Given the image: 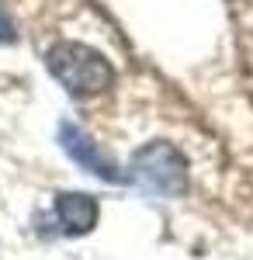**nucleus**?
I'll list each match as a JSON object with an SVG mask.
<instances>
[{
    "label": "nucleus",
    "instance_id": "obj_5",
    "mask_svg": "<svg viewBox=\"0 0 253 260\" xmlns=\"http://www.w3.org/2000/svg\"><path fill=\"white\" fill-rule=\"evenodd\" d=\"M14 39H18V35H14V24H11V18H7V11L0 7V45H11Z\"/></svg>",
    "mask_w": 253,
    "mask_h": 260
},
{
    "label": "nucleus",
    "instance_id": "obj_4",
    "mask_svg": "<svg viewBox=\"0 0 253 260\" xmlns=\"http://www.w3.org/2000/svg\"><path fill=\"white\" fill-rule=\"evenodd\" d=\"M101 219V205L87 191H62L56 198V222L62 225L66 236H83L90 233Z\"/></svg>",
    "mask_w": 253,
    "mask_h": 260
},
{
    "label": "nucleus",
    "instance_id": "obj_3",
    "mask_svg": "<svg viewBox=\"0 0 253 260\" xmlns=\"http://www.w3.org/2000/svg\"><path fill=\"white\" fill-rule=\"evenodd\" d=\"M59 146L66 149V156L73 163H80L83 170H90L94 177H101V180H125L121 174H118V167H115V160L101 149L98 142L90 139L80 125H73V121H62L59 125Z\"/></svg>",
    "mask_w": 253,
    "mask_h": 260
},
{
    "label": "nucleus",
    "instance_id": "obj_2",
    "mask_svg": "<svg viewBox=\"0 0 253 260\" xmlns=\"http://www.w3.org/2000/svg\"><path fill=\"white\" fill-rule=\"evenodd\" d=\"M129 170H132V180L153 194H174L177 198L187 191V160L174 142H146L142 149L132 153Z\"/></svg>",
    "mask_w": 253,
    "mask_h": 260
},
{
    "label": "nucleus",
    "instance_id": "obj_1",
    "mask_svg": "<svg viewBox=\"0 0 253 260\" xmlns=\"http://www.w3.org/2000/svg\"><path fill=\"white\" fill-rule=\"evenodd\" d=\"M45 66L70 94L77 98H94L104 94L115 83V66L101 56L98 49L83 42H56L45 52Z\"/></svg>",
    "mask_w": 253,
    "mask_h": 260
}]
</instances>
